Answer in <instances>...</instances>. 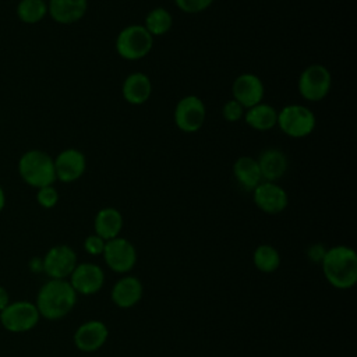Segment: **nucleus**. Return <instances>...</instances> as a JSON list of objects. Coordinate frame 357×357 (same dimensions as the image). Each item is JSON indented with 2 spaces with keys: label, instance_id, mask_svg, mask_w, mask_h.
Here are the masks:
<instances>
[{
  "label": "nucleus",
  "instance_id": "72a5a7b5",
  "mask_svg": "<svg viewBox=\"0 0 357 357\" xmlns=\"http://www.w3.org/2000/svg\"><path fill=\"white\" fill-rule=\"evenodd\" d=\"M43 1H46V3H49V1H50V0H43Z\"/></svg>",
  "mask_w": 357,
  "mask_h": 357
},
{
  "label": "nucleus",
  "instance_id": "1a4fd4ad",
  "mask_svg": "<svg viewBox=\"0 0 357 357\" xmlns=\"http://www.w3.org/2000/svg\"><path fill=\"white\" fill-rule=\"evenodd\" d=\"M102 255L106 265L117 273L130 272L137 262V250L134 244L120 236L106 241Z\"/></svg>",
  "mask_w": 357,
  "mask_h": 357
},
{
  "label": "nucleus",
  "instance_id": "2f4dec72",
  "mask_svg": "<svg viewBox=\"0 0 357 357\" xmlns=\"http://www.w3.org/2000/svg\"><path fill=\"white\" fill-rule=\"evenodd\" d=\"M29 268L32 272H43V265H42V258H33L29 262Z\"/></svg>",
  "mask_w": 357,
  "mask_h": 357
},
{
  "label": "nucleus",
  "instance_id": "7ed1b4c3",
  "mask_svg": "<svg viewBox=\"0 0 357 357\" xmlns=\"http://www.w3.org/2000/svg\"><path fill=\"white\" fill-rule=\"evenodd\" d=\"M18 173L21 178L33 188L53 185L56 181L54 160L40 149H29L18 160Z\"/></svg>",
  "mask_w": 357,
  "mask_h": 357
},
{
  "label": "nucleus",
  "instance_id": "473e14b6",
  "mask_svg": "<svg viewBox=\"0 0 357 357\" xmlns=\"http://www.w3.org/2000/svg\"><path fill=\"white\" fill-rule=\"evenodd\" d=\"M4 205H6V194H4V191H3V188L0 187V212L3 211V208H4Z\"/></svg>",
  "mask_w": 357,
  "mask_h": 357
},
{
  "label": "nucleus",
  "instance_id": "4468645a",
  "mask_svg": "<svg viewBox=\"0 0 357 357\" xmlns=\"http://www.w3.org/2000/svg\"><path fill=\"white\" fill-rule=\"evenodd\" d=\"M53 160L56 180L63 183H73L78 180L86 169V158L77 148L63 149Z\"/></svg>",
  "mask_w": 357,
  "mask_h": 357
},
{
  "label": "nucleus",
  "instance_id": "39448f33",
  "mask_svg": "<svg viewBox=\"0 0 357 357\" xmlns=\"http://www.w3.org/2000/svg\"><path fill=\"white\" fill-rule=\"evenodd\" d=\"M317 124V117L314 112L303 105L293 103L286 105L278 112L276 126L291 138L308 137Z\"/></svg>",
  "mask_w": 357,
  "mask_h": 357
},
{
  "label": "nucleus",
  "instance_id": "ddd939ff",
  "mask_svg": "<svg viewBox=\"0 0 357 357\" xmlns=\"http://www.w3.org/2000/svg\"><path fill=\"white\" fill-rule=\"evenodd\" d=\"M265 86L261 78L252 73L240 74L231 85L233 99L237 100L244 109L252 107L262 102Z\"/></svg>",
  "mask_w": 357,
  "mask_h": 357
},
{
  "label": "nucleus",
  "instance_id": "7c9ffc66",
  "mask_svg": "<svg viewBox=\"0 0 357 357\" xmlns=\"http://www.w3.org/2000/svg\"><path fill=\"white\" fill-rule=\"evenodd\" d=\"M8 303H10V294L7 289L0 284V311H3L8 305Z\"/></svg>",
  "mask_w": 357,
  "mask_h": 357
},
{
  "label": "nucleus",
  "instance_id": "9b49d317",
  "mask_svg": "<svg viewBox=\"0 0 357 357\" xmlns=\"http://www.w3.org/2000/svg\"><path fill=\"white\" fill-rule=\"evenodd\" d=\"M251 192L254 204L265 213L276 215L287 208L289 195L286 190L276 183L262 181Z\"/></svg>",
  "mask_w": 357,
  "mask_h": 357
},
{
  "label": "nucleus",
  "instance_id": "5701e85b",
  "mask_svg": "<svg viewBox=\"0 0 357 357\" xmlns=\"http://www.w3.org/2000/svg\"><path fill=\"white\" fill-rule=\"evenodd\" d=\"M173 17L169 10L165 7H155L152 8L145 17V29L152 36H162L172 29Z\"/></svg>",
  "mask_w": 357,
  "mask_h": 357
},
{
  "label": "nucleus",
  "instance_id": "0eeeda50",
  "mask_svg": "<svg viewBox=\"0 0 357 357\" xmlns=\"http://www.w3.org/2000/svg\"><path fill=\"white\" fill-rule=\"evenodd\" d=\"M39 311L35 303L26 300L10 301L8 305L0 311L1 326L13 333H24L33 329L39 322Z\"/></svg>",
  "mask_w": 357,
  "mask_h": 357
},
{
  "label": "nucleus",
  "instance_id": "423d86ee",
  "mask_svg": "<svg viewBox=\"0 0 357 357\" xmlns=\"http://www.w3.org/2000/svg\"><path fill=\"white\" fill-rule=\"evenodd\" d=\"M332 86L331 71L319 63L305 67L297 82L298 92L303 99L308 102H319L326 98Z\"/></svg>",
  "mask_w": 357,
  "mask_h": 357
},
{
  "label": "nucleus",
  "instance_id": "aec40b11",
  "mask_svg": "<svg viewBox=\"0 0 357 357\" xmlns=\"http://www.w3.org/2000/svg\"><path fill=\"white\" fill-rule=\"evenodd\" d=\"M95 234L102 237L105 241L120 236L123 229V215L113 206H106L98 211L93 220Z\"/></svg>",
  "mask_w": 357,
  "mask_h": 357
},
{
  "label": "nucleus",
  "instance_id": "20e7f679",
  "mask_svg": "<svg viewBox=\"0 0 357 357\" xmlns=\"http://www.w3.org/2000/svg\"><path fill=\"white\" fill-rule=\"evenodd\" d=\"M116 52L124 60H139L149 54L153 46V36L141 24L123 28L116 38Z\"/></svg>",
  "mask_w": 357,
  "mask_h": 357
},
{
  "label": "nucleus",
  "instance_id": "393cba45",
  "mask_svg": "<svg viewBox=\"0 0 357 357\" xmlns=\"http://www.w3.org/2000/svg\"><path fill=\"white\" fill-rule=\"evenodd\" d=\"M47 15V3L43 0H20L17 17L25 24H36Z\"/></svg>",
  "mask_w": 357,
  "mask_h": 357
},
{
  "label": "nucleus",
  "instance_id": "a211bd4d",
  "mask_svg": "<svg viewBox=\"0 0 357 357\" xmlns=\"http://www.w3.org/2000/svg\"><path fill=\"white\" fill-rule=\"evenodd\" d=\"M144 287L138 278L124 276L112 289V301L120 308H131L142 298Z\"/></svg>",
  "mask_w": 357,
  "mask_h": 357
},
{
  "label": "nucleus",
  "instance_id": "f3484780",
  "mask_svg": "<svg viewBox=\"0 0 357 357\" xmlns=\"http://www.w3.org/2000/svg\"><path fill=\"white\" fill-rule=\"evenodd\" d=\"M88 10V0H50L47 14L59 24H74L79 21Z\"/></svg>",
  "mask_w": 357,
  "mask_h": 357
},
{
  "label": "nucleus",
  "instance_id": "cd10ccee",
  "mask_svg": "<svg viewBox=\"0 0 357 357\" xmlns=\"http://www.w3.org/2000/svg\"><path fill=\"white\" fill-rule=\"evenodd\" d=\"M244 113H245V109L233 98L230 100H227L222 107L223 119L230 123H236V121L241 120L244 117Z\"/></svg>",
  "mask_w": 357,
  "mask_h": 357
},
{
  "label": "nucleus",
  "instance_id": "bb28decb",
  "mask_svg": "<svg viewBox=\"0 0 357 357\" xmlns=\"http://www.w3.org/2000/svg\"><path fill=\"white\" fill-rule=\"evenodd\" d=\"M215 0H174L176 6L187 14H197L205 11L212 6Z\"/></svg>",
  "mask_w": 357,
  "mask_h": 357
},
{
  "label": "nucleus",
  "instance_id": "412c9836",
  "mask_svg": "<svg viewBox=\"0 0 357 357\" xmlns=\"http://www.w3.org/2000/svg\"><path fill=\"white\" fill-rule=\"evenodd\" d=\"M233 176L238 185L245 191H252L264 181L258 162L252 156H240L236 159L233 165Z\"/></svg>",
  "mask_w": 357,
  "mask_h": 357
},
{
  "label": "nucleus",
  "instance_id": "6ab92c4d",
  "mask_svg": "<svg viewBox=\"0 0 357 357\" xmlns=\"http://www.w3.org/2000/svg\"><path fill=\"white\" fill-rule=\"evenodd\" d=\"M123 98L130 105H142L145 103L152 93V84L148 75L141 71L131 73L126 77L121 86Z\"/></svg>",
  "mask_w": 357,
  "mask_h": 357
},
{
  "label": "nucleus",
  "instance_id": "c85d7f7f",
  "mask_svg": "<svg viewBox=\"0 0 357 357\" xmlns=\"http://www.w3.org/2000/svg\"><path fill=\"white\" fill-rule=\"evenodd\" d=\"M105 244H106V241L102 237H99L96 234H89L84 240V250L89 255H102Z\"/></svg>",
  "mask_w": 357,
  "mask_h": 357
},
{
  "label": "nucleus",
  "instance_id": "dca6fc26",
  "mask_svg": "<svg viewBox=\"0 0 357 357\" xmlns=\"http://www.w3.org/2000/svg\"><path fill=\"white\" fill-rule=\"evenodd\" d=\"M257 162H258L264 181L276 183L279 178L284 176L289 167L287 158L279 148L264 149L259 153Z\"/></svg>",
  "mask_w": 357,
  "mask_h": 357
},
{
  "label": "nucleus",
  "instance_id": "4be33fe9",
  "mask_svg": "<svg viewBox=\"0 0 357 357\" xmlns=\"http://www.w3.org/2000/svg\"><path fill=\"white\" fill-rule=\"evenodd\" d=\"M245 123L257 131H269L276 126L278 110L269 103H258L252 107L245 109Z\"/></svg>",
  "mask_w": 357,
  "mask_h": 357
},
{
  "label": "nucleus",
  "instance_id": "f8f14e48",
  "mask_svg": "<svg viewBox=\"0 0 357 357\" xmlns=\"http://www.w3.org/2000/svg\"><path fill=\"white\" fill-rule=\"evenodd\" d=\"M77 294L91 296L98 293L105 283L103 269L92 262L77 264L68 279Z\"/></svg>",
  "mask_w": 357,
  "mask_h": 357
},
{
  "label": "nucleus",
  "instance_id": "f257e3e1",
  "mask_svg": "<svg viewBox=\"0 0 357 357\" xmlns=\"http://www.w3.org/2000/svg\"><path fill=\"white\" fill-rule=\"evenodd\" d=\"M75 303L77 293L67 279H49L40 286L35 305L40 317L57 321L68 315Z\"/></svg>",
  "mask_w": 357,
  "mask_h": 357
},
{
  "label": "nucleus",
  "instance_id": "6e6552de",
  "mask_svg": "<svg viewBox=\"0 0 357 357\" xmlns=\"http://www.w3.org/2000/svg\"><path fill=\"white\" fill-rule=\"evenodd\" d=\"M206 119V107L197 95H187L181 98L174 107L173 120L176 127L187 134L197 132L202 128Z\"/></svg>",
  "mask_w": 357,
  "mask_h": 357
},
{
  "label": "nucleus",
  "instance_id": "f03ea898",
  "mask_svg": "<svg viewBox=\"0 0 357 357\" xmlns=\"http://www.w3.org/2000/svg\"><path fill=\"white\" fill-rule=\"evenodd\" d=\"M325 279L336 289L347 290L357 282V254L347 245L326 248L321 261Z\"/></svg>",
  "mask_w": 357,
  "mask_h": 357
},
{
  "label": "nucleus",
  "instance_id": "c756f323",
  "mask_svg": "<svg viewBox=\"0 0 357 357\" xmlns=\"http://www.w3.org/2000/svg\"><path fill=\"white\" fill-rule=\"evenodd\" d=\"M325 252H326V248L324 247V244L317 243V244H312V245L308 247V250H307V257H308L310 261L317 262V264H321V261H322Z\"/></svg>",
  "mask_w": 357,
  "mask_h": 357
},
{
  "label": "nucleus",
  "instance_id": "b1692460",
  "mask_svg": "<svg viewBox=\"0 0 357 357\" xmlns=\"http://www.w3.org/2000/svg\"><path fill=\"white\" fill-rule=\"evenodd\" d=\"M252 262L258 271L264 273H272L280 265V255L273 245L261 244L254 250Z\"/></svg>",
  "mask_w": 357,
  "mask_h": 357
},
{
  "label": "nucleus",
  "instance_id": "2eb2a0df",
  "mask_svg": "<svg viewBox=\"0 0 357 357\" xmlns=\"http://www.w3.org/2000/svg\"><path fill=\"white\" fill-rule=\"evenodd\" d=\"M109 329L98 319H91L81 324L74 333V344L84 353H92L99 350L107 340Z\"/></svg>",
  "mask_w": 357,
  "mask_h": 357
},
{
  "label": "nucleus",
  "instance_id": "a878e982",
  "mask_svg": "<svg viewBox=\"0 0 357 357\" xmlns=\"http://www.w3.org/2000/svg\"><path fill=\"white\" fill-rule=\"evenodd\" d=\"M36 201L42 208L52 209L59 202V191L53 185L40 187L36 192Z\"/></svg>",
  "mask_w": 357,
  "mask_h": 357
},
{
  "label": "nucleus",
  "instance_id": "9d476101",
  "mask_svg": "<svg viewBox=\"0 0 357 357\" xmlns=\"http://www.w3.org/2000/svg\"><path fill=\"white\" fill-rule=\"evenodd\" d=\"M77 254L67 244H57L47 250L42 258L43 272L50 279H67L77 266Z\"/></svg>",
  "mask_w": 357,
  "mask_h": 357
}]
</instances>
